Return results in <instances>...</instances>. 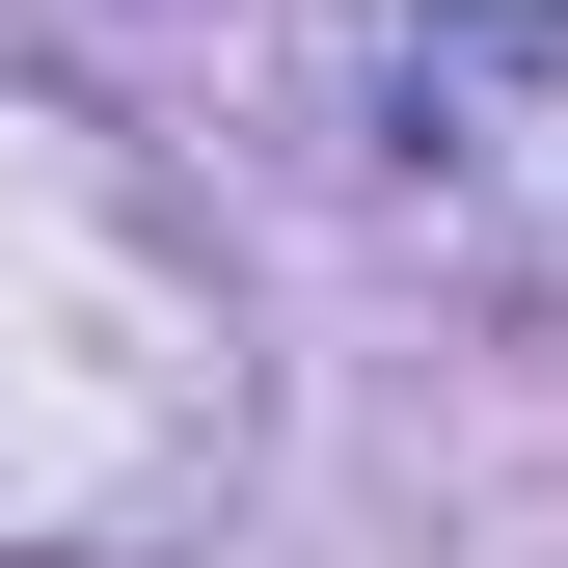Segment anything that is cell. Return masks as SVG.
I'll return each mask as SVG.
<instances>
[{
  "mask_svg": "<svg viewBox=\"0 0 568 568\" xmlns=\"http://www.w3.org/2000/svg\"><path fill=\"white\" fill-rule=\"evenodd\" d=\"M244 460V325L217 244L135 190L109 109L0 82V568H109Z\"/></svg>",
  "mask_w": 568,
  "mask_h": 568,
  "instance_id": "1",
  "label": "cell"
},
{
  "mask_svg": "<svg viewBox=\"0 0 568 568\" xmlns=\"http://www.w3.org/2000/svg\"><path fill=\"white\" fill-rule=\"evenodd\" d=\"M325 82L379 109V190L568 298V0H325Z\"/></svg>",
  "mask_w": 568,
  "mask_h": 568,
  "instance_id": "2",
  "label": "cell"
}]
</instances>
